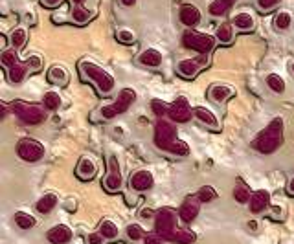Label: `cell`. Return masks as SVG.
Returning a JSON list of instances; mask_svg holds the SVG:
<instances>
[{
	"instance_id": "1",
	"label": "cell",
	"mask_w": 294,
	"mask_h": 244,
	"mask_svg": "<svg viewBox=\"0 0 294 244\" xmlns=\"http://www.w3.org/2000/svg\"><path fill=\"white\" fill-rule=\"evenodd\" d=\"M283 143V120L281 118H276L272 122L268 123L267 127L263 128L261 132L257 134V138L254 140V149L259 151L263 154H270L278 151Z\"/></svg>"
},
{
	"instance_id": "2",
	"label": "cell",
	"mask_w": 294,
	"mask_h": 244,
	"mask_svg": "<svg viewBox=\"0 0 294 244\" xmlns=\"http://www.w3.org/2000/svg\"><path fill=\"white\" fill-rule=\"evenodd\" d=\"M79 70H81L85 79H88V81H92V83L96 84V88H98V92L101 96H109L112 92V88H114V84H116L114 77L105 68H101L99 64L90 61V59L79 61Z\"/></svg>"
},
{
	"instance_id": "3",
	"label": "cell",
	"mask_w": 294,
	"mask_h": 244,
	"mask_svg": "<svg viewBox=\"0 0 294 244\" xmlns=\"http://www.w3.org/2000/svg\"><path fill=\"white\" fill-rule=\"evenodd\" d=\"M11 110H13V114L19 118L20 122L26 123V125H37V123L44 122L46 118L44 109L39 107V105H33V103L13 101Z\"/></svg>"
},
{
	"instance_id": "4",
	"label": "cell",
	"mask_w": 294,
	"mask_h": 244,
	"mask_svg": "<svg viewBox=\"0 0 294 244\" xmlns=\"http://www.w3.org/2000/svg\"><path fill=\"white\" fill-rule=\"evenodd\" d=\"M215 39L217 37H211V35H206V33H199L195 32V30H188V32L184 33L182 42L186 48L195 50L197 53H201V55H208L210 51L213 50V46H215Z\"/></svg>"
},
{
	"instance_id": "5",
	"label": "cell",
	"mask_w": 294,
	"mask_h": 244,
	"mask_svg": "<svg viewBox=\"0 0 294 244\" xmlns=\"http://www.w3.org/2000/svg\"><path fill=\"white\" fill-rule=\"evenodd\" d=\"M173 123L175 122H168V120L160 118L157 125H155V143L162 151H169L175 140H178L176 138V127Z\"/></svg>"
},
{
	"instance_id": "6",
	"label": "cell",
	"mask_w": 294,
	"mask_h": 244,
	"mask_svg": "<svg viewBox=\"0 0 294 244\" xmlns=\"http://www.w3.org/2000/svg\"><path fill=\"white\" fill-rule=\"evenodd\" d=\"M155 230L162 239L171 241L176 231V213L171 207H162L155 217Z\"/></svg>"
},
{
	"instance_id": "7",
	"label": "cell",
	"mask_w": 294,
	"mask_h": 244,
	"mask_svg": "<svg viewBox=\"0 0 294 244\" xmlns=\"http://www.w3.org/2000/svg\"><path fill=\"white\" fill-rule=\"evenodd\" d=\"M17 154L24 162H39L44 156V147L41 141L33 138H22L17 143Z\"/></svg>"
},
{
	"instance_id": "8",
	"label": "cell",
	"mask_w": 294,
	"mask_h": 244,
	"mask_svg": "<svg viewBox=\"0 0 294 244\" xmlns=\"http://www.w3.org/2000/svg\"><path fill=\"white\" fill-rule=\"evenodd\" d=\"M206 64H208V57L206 55H201V57L195 59H182L180 63L176 64V72L184 79H193Z\"/></svg>"
},
{
	"instance_id": "9",
	"label": "cell",
	"mask_w": 294,
	"mask_h": 244,
	"mask_svg": "<svg viewBox=\"0 0 294 244\" xmlns=\"http://www.w3.org/2000/svg\"><path fill=\"white\" fill-rule=\"evenodd\" d=\"M191 107H190V101H188V97L186 96H178L175 99V103L169 107V112L168 116L171 118V122L175 123H186L190 122L191 118Z\"/></svg>"
},
{
	"instance_id": "10",
	"label": "cell",
	"mask_w": 294,
	"mask_h": 244,
	"mask_svg": "<svg viewBox=\"0 0 294 244\" xmlns=\"http://www.w3.org/2000/svg\"><path fill=\"white\" fill-rule=\"evenodd\" d=\"M199 209H201V200H199V197H190V199L184 200V204L180 205V209H178V218L182 220V222H186V224H190V222H193L197 218V215H199Z\"/></svg>"
},
{
	"instance_id": "11",
	"label": "cell",
	"mask_w": 294,
	"mask_h": 244,
	"mask_svg": "<svg viewBox=\"0 0 294 244\" xmlns=\"http://www.w3.org/2000/svg\"><path fill=\"white\" fill-rule=\"evenodd\" d=\"M103 186L107 191H118L120 186H122V171H120V165H118L116 156H111V162H109V174L105 178Z\"/></svg>"
},
{
	"instance_id": "12",
	"label": "cell",
	"mask_w": 294,
	"mask_h": 244,
	"mask_svg": "<svg viewBox=\"0 0 294 244\" xmlns=\"http://www.w3.org/2000/svg\"><path fill=\"white\" fill-rule=\"evenodd\" d=\"M201 9L197 6H193V4H184L182 7H180V11H178V19H180V22H182L186 28H195L199 22H201Z\"/></svg>"
},
{
	"instance_id": "13",
	"label": "cell",
	"mask_w": 294,
	"mask_h": 244,
	"mask_svg": "<svg viewBox=\"0 0 294 244\" xmlns=\"http://www.w3.org/2000/svg\"><path fill=\"white\" fill-rule=\"evenodd\" d=\"M153 184H155L153 174L149 171H145V169H140L131 176V187L134 191H147V189L153 187Z\"/></svg>"
},
{
	"instance_id": "14",
	"label": "cell",
	"mask_w": 294,
	"mask_h": 244,
	"mask_svg": "<svg viewBox=\"0 0 294 244\" xmlns=\"http://www.w3.org/2000/svg\"><path fill=\"white\" fill-rule=\"evenodd\" d=\"M249 207L252 213H261L265 211L268 205H270V193L265 191V189H259V191H254L252 197L249 200Z\"/></svg>"
},
{
	"instance_id": "15",
	"label": "cell",
	"mask_w": 294,
	"mask_h": 244,
	"mask_svg": "<svg viewBox=\"0 0 294 244\" xmlns=\"http://www.w3.org/2000/svg\"><path fill=\"white\" fill-rule=\"evenodd\" d=\"M46 239H48L52 244H66L70 239H72V231H70L68 226L57 224L46 233Z\"/></svg>"
},
{
	"instance_id": "16",
	"label": "cell",
	"mask_w": 294,
	"mask_h": 244,
	"mask_svg": "<svg viewBox=\"0 0 294 244\" xmlns=\"http://www.w3.org/2000/svg\"><path fill=\"white\" fill-rule=\"evenodd\" d=\"M134 99H136V92H134L132 88H124L120 94H118L116 101L112 103V107L116 109L118 114H124L125 110L134 103Z\"/></svg>"
},
{
	"instance_id": "17",
	"label": "cell",
	"mask_w": 294,
	"mask_h": 244,
	"mask_svg": "<svg viewBox=\"0 0 294 244\" xmlns=\"http://www.w3.org/2000/svg\"><path fill=\"white\" fill-rule=\"evenodd\" d=\"M140 64H144L147 68H158L160 64H162V53L155 48H147L140 53V57H138Z\"/></svg>"
},
{
	"instance_id": "18",
	"label": "cell",
	"mask_w": 294,
	"mask_h": 244,
	"mask_svg": "<svg viewBox=\"0 0 294 244\" xmlns=\"http://www.w3.org/2000/svg\"><path fill=\"white\" fill-rule=\"evenodd\" d=\"M76 173L81 180H92L98 173V167L96 163L90 160V158H81L78 163V169H76Z\"/></svg>"
},
{
	"instance_id": "19",
	"label": "cell",
	"mask_w": 294,
	"mask_h": 244,
	"mask_svg": "<svg viewBox=\"0 0 294 244\" xmlns=\"http://www.w3.org/2000/svg\"><path fill=\"white\" fill-rule=\"evenodd\" d=\"M234 94H235L234 88H230V86H226V84H213L208 92V97L211 99V101L222 103V101H226V99H230Z\"/></svg>"
},
{
	"instance_id": "20",
	"label": "cell",
	"mask_w": 294,
	"mask_h": 244,
	"mask_svg": "<svg viewBox=\"0 0 294 244\" xmlns=\"http://www.w3.org/2000/svg\"><path fill=\"white\" fill-rule=\"evenodd\" d=\"M48 81L52 84H55V86H65L68 83V72H66L65 66H61V64L52 66L48 70Z\"/></svg>"
},
{
	"instance_id": "21",
	"label": "cell",
	"mask_w": 294,
	"mask_h": 244,
	"mask_svg": "<svg viewBox=\"0 0 294 244\" xmlns=\"http://www.w3.org/2000/svg\"><path fill=\"white\" fill-rule=\"evenodd\" d=\"M193 116H195L199 122L206 125L210 128H219V122H217V118L213 112H210L208 109H204V107H195L193 109Z\"/></svg>"
},
{
	"instance_id": "22",
	"label": "cell",
	"mask_w": 294,
	"mask_h": 244,
	"mask_svg": "<svg viewBox=\"0 0 294 244\" xmlns=\"http://www.w3.org/2000/svg\"><path fill=\"white\" fill-rule=\"evenodd\" d=\"M72 22H76V24L83 26L86 24L88 20H92V11L88 9V7H85V4H76V6H72Z\"/></svg>"
},
{
	"instance_id": "23",
	"label": "cell",
	"mask_w": 294,
	"mask_h": 244,
	"mask_svg": "<svg viewBox=\"0 0 294 244\" xmlns=\"http://www.w3.org/2000/svg\"><path fill=\"white\" fill-rule=\"evenodd\" d=\"M234 26L241 32H252L254 30V19L249 13H237L234 17Z\"/></svg>"
},
{
	"instance_id": "24",
	"label": "cell",
	"mask_w": 294,
	"mask_h": 244,
	"mask_svg": "<svg viewBox=\"0 0 294 244\" xmlns=\"http://www.w3.org/2000/svg\"><path fill=\"white\" fill-rule=\"evenodd\" d=\"M234 2L235 0H213L208 7V13L211 17H221V15H224L232 7Z\"/></svg>"
},
{
	"instance_id": "25",
	"label": "cell",
	"mask_w": 294,
	"mask_h": 244,
	"mask_svg": "<svg viewBox=\"0 0 294 244\" xmlns=\"http://www.w3.org/2000/svg\"><path fill=\"white\" fill-rule=\"evenodd\" d=\"M26 41H28V32H26V28H22V26L15 28L13 32H11V35H9V42H11V46L17 48V50L24 48Z\"/></svg>"
},
{
	"instance_id": "26",
	"label": "cell",
	"mask_w": 294,
	"mask_h": 244,
	"mask_svg": "<svg viewBox=\"0 0 294 244\" xmlns=\"http://www.w3.org/2000/svg\"><path fill=\"white\" fill-rule=\"evenodd\" d=\"M55 205H57V197H55V195H52V193H48V195H44V197H42V199L37 202V205H35V207H37V211H39V213H42V215H48V213L52 211Z\"/></svg>"
},
{
	"instance_id": "27",
	"label": "cell",
	"mask_w": 294,
	"mask_h": 244,
	"mask_svg": "<svg viewBox=\"0 0 294 244\" xmlns=\"http://www.w3.org/2000/svg\"><path fill=\"white\" fill-rule=\"evenodd\" d=\"M9 70V81L11 83H20V81H24V77H26V74H28V64L24 63H17L15 66H11V68H7Z\"/></svg>"
},
{
	"instance_id": "28",
	"label": "cell",
	"mask_w": 294,
	"mask_h": 244,
	"mask_svg": "<svg viewBox=\"0 0 294 244\" xmlns=\"http://www.w3.org/2000/svg\"><path fill=\"white\" fill-rule=\"evenodd\" d=\"M215 37H217V41H221V44H230V42L234 41V30H232V24L224 22V24L219 26L215 32Z\"/></svg>"
},
{
	"instance_id": "29",
	"label": "cell",
	"mask_w": 294,
	"mask_h": 244,
	"mask_svg": "<svg viewBox=\"0 0 294 244\" xmlns=\"http://www.w3.org/2000/svg\"><path fill=\"white\" fill-rule=\"evenodd\" d=\"M42 105H44L46 110H57L61 107V96H59L57 92H46L44 97H42Z\"/></svg>"
},
{
	"instance_id": "30",
	"label": "cell",
	"mask_w": 294,
	"mask_h": 244,
	"mask_svg": "<svg viewBox=\"0 0 294 244\" xmlns=\"http://www.w3.org/2000/svg\"><path fill=\"white\" fill-rule=\"evenodd\" d=\"M13 220H15V224L19 226L20 230H30V228H33V226H35V218H33L32 215L22 213V211L15 213Z\"/></svg>"
},
{
	"instance_id": "31",
	"label": "cell",
	"mask_w": 294,
	"mask_h": 244,
	"mask_svg": "<svg viewBox=\"0 0 294 244\" xmlns=\"http://www.w3.org/2000/svg\"><path fill=\"white\" fill-rule=\"evenodd\" d=\"M0 61L6 68H11L15 64L19 63V53H17V48H9V50H4L0 53Z\"/></svg>"
},
{
	"instance_id": "32",
	"label": "cell",
	"mask_w": 294,
	"mask_h": 244,
	"mask_svg": "<svg viewBox=\"0 0 294 244\" xmlns=\"http://www.w3.org/2000/svg\"><path fill=\"white\" fill-rule=\"evenodd\" d=\"M171 243H176V244L195 243V233H191V231H184V230H176L175 233H173V237H171Z\"/></svg>"
},
{
	"instance_id": "33",
	"label": "cell",
	"mask_w": 294,
	"mask_h": 244,
	"mask_svg": "<svg viewBox=\"0 0 294 244\" xmlns=\"http://www.w3.org/2000/svg\"><path fill=\"white\" fill-rule=\"evenodd\" d=\"M267 84L268 88L272 90V92H276V94H283L285 92V81L278 74H270L267 77Z\"/></svg>"
},
{
	"instance_id": "34",
	"label": "cell",
	"mask_w": 294,
	"mask_h": 244,
	"mask_svg": "<svg viewBox=\"0 0 294 244\" xmlns=\"http://www.w3.org/2000/svg\"><path fill=\"white\" fill-rule=\"evenodd\" d=\"M250 197H252V195H250V189L245 186L243 182H239V184L234 187V199L237 200V202H241V204H247V202L250 200Z\"/></svg>"
},
{
	"instance_id": "35",
	"label": "cell",
	"mask_w": 294,
	"mask_h": 244,
	"mask_svg": "<svg viewBox=\"0 0 294 244\" xmlns=\"http://www.w3.org/2000/svg\"><path fill=\"white\" fill-rule=\"evenodd\" d=\"M99 233H101L105 239H114L118 237V226L114 224L112 220H103V222H101V228H99Z\"/></svg>"
},
{
	"instance_id": "36",
	"label": "cell",
	"mask_w": 294,
	"mask_h": 244,
	"mask_svg": "<svg viewBox=\"0 0 294 244\" xmlns=\"http://www.w3.org/2000/svg\"><path fill=\"white\" fill-rule=\"evenodd\" d=\"M291 22H293V17H291L289 11H280L274 19V26L278 30H287L289 26H291Z\"/></svg>"
},
{
	"instance_id": "37",
	"label": "cell",
	"mask_w": 294,
	"mask_h": 244,
	"mask_svg": "<svg viewBox=\"0 0 294 244\" xmlns=\"http://www.w3.org/2000/svg\"><path fill=\"white\" fill-rule=\"evenodd\" d=\"M169 153L176 154V156H188L190 154V145L184 140H175V143L169 149Z\"/></svg>"
},
{
	"instance_id": "38",
	"label": "cell",
	"mask_w": 294,
	"mask_h": 244,
	"mask_svg": "<svg viewBox=\"0 0 294 244\" xmlns=\"http://www.w3.org/2000/svg\"><path fill=\"white\" fill-rule=\"evenodd\" d=\"M116 39L122 42V44H132L134 41H136V35L131 32V30H127V28H122V30H118L116 32Z\"/></svg>"
},
{
	"instance_id": "39",
	"label": "cell",
	"mask_w": 294,
	"mask_h": 244,
	"mask_svg": "<svg viewBox=\"0 0 294 244\" xmlns=\"http://www.w3.org/2000/svg\"><path fill=\"white\" fill-rule=\"evenodd\" d=\"M217 199V191L211 186H203L199 189V200L201 202H211Z\"/></svg>"
},
{
	"instance_id": "40",
	"label": "cell",
	"mask_w": 294,
	"mask_h": 244,
	"mask_svg": "<svg viewBox=\"0 0 294 244\" xmlns=\"http://www.w3.org/2000/svg\"><path fill=\"white\" fill-rule=\"evenodd\" d=\"M151 109H153L155 116H158V118H164V116L169 112V107L164 101H160V99H153V101H151Z\"/></svg>"
},
{
	"instance_id": "41",
	"label": "cell",
	"mask_w": 294,
	"mask_h": 244,
	"mask_svg": "<svg viewBox=\"0 0 294 244\" xmlns=\"http://www.w3.org/2000/svg\"><path fill=\"white\" fill-rule=\"evenodd\" d=\"M26 64H28V68H30V72H37V70H41V66H42V59H41V55H28V59H26Z\"/></svg>"
},
{
	"instance_id": "42",
	"label": "cell",
	"mask_w": 294,
	"mask_h": 244,
	"mask_svg": "<svg viewBox=\"0 0 294 244\" xmlns=\"http://www.w3.org/2000/svg\"><path fill=\"white\" fill-rule=\"evenodd\" d=\"M281 4V0H257V7L261 9V11H272L274 7H278Z\"/></svg>"
},
{
	"instance_id": "43",
	"label": "cell",
	"mask_w": 294,
	"mask_h": 244,
	"mask_svg": "<svg viewBox=\"0 0 294 244\" xmlns=\"http://www.w3.org/2000/svg\"><path fill=\"white\" fill-rule=\"evenodd\" d=\"M127 235H129V239H132V241H138V239L144 237L145 233L138 224H131L129 228H127Z\"/></svg>"
},
{
	"instance_id": "44",
	"label": "cell",
	"mask_w": 294,
	"mask_h": 244,
	"mask_svg": "<svg viewBox=\"0 0 294 244\" xmlns=\"http://www.w3.org/2000/svg\"><path fill=\"white\" fill-rule=\"evenodd\" d=\"M99 112H101V118H103V120H112V118H116V116H118L116 109H114L112 105H107V107H103V109L99 110Z\"/></svg>"
},
{
	"instance_id": "45",
	"label": "cell",
	"mask_w": 294,
	"mask_h": 244,
	"mask_svg": "<svg viewBox=\"0 0 294 244\" xmlns=\"http://www.w3.org/2000/svg\"><path fill=\"white\" fill-rule=\"evenodd\" d=\"M103 235L101 233H90L88 235V244H103Z\"/></svg>"
},
{
	"instance_id": "46",
	"label": "cell",
	"mask_w": 294,
	"mask_h": 244,
	"mask_svg": "<svg viewBox=\"0 0 294 244\" xmlns=\"http://www.w3.org/2000/svg\"><path fill=\"white\" fill-rule=\"evenodd\" d=\"M145 244H162V237L160 235H147L145 237Z\"/></svg>"
},
{
	"instance_id": "47",
	"label": "cell",
	"mask_w": 294,
	"mask_h": 244,
	"mask_svg": "<svg viewBox=\"0 0 294 244\" xmlns=\"http://www.w3.org/2000/svg\"><path fill=\"white\" fill-rule=\"evenodd\" d=\"M42 2V6L44 7H57V6H61L65 0H41Z\"/></svg>"
},
{
	"instance_id": "48",
	"label": "cell",
	"mask_w": 294,
	"mask_h": 244,
	"mask_svg": "<svg viewBox=\"0 0 294 244\" xmlns=\"http://www.w3.org/2000/svg\"><path fill=\"white\" fill-rule=\"evenodd\" d=\"M120 2H122V6H125V7H131L136 4V0H120Z\"/></svg>"
},
{
	"instance_id": "49",
	"label": "cell",
	"mask_w": 294,
	"mask_h": 244,
	"mask_svg": "<svg viewBox=\"0 0 294 244\" xmlns=\"http://www.w3.org/2000/svg\"><path fill=\"white\" fill-rule=\"evenodd\" d=\"M72 2V6H76V4H85L86 0H70Z\"/></svg>"
},
{
	"instance_id": "50",
	"label": "cell",
	"mask_w": 294,
	"mask_h": 244,
	"mask_svg": "<svg viewBox=\"0 0 294 244\" xmlns=\"http://www.w3.org/2000/svg\"><path fill=\"white\" fill-rule=\"evenodd\" d=\"M142 217H151V211H149V209H144V211H142Z\"/></svg>"
},
{
	"instance_id": "51",
	"label": "cell",
	"mask_w": 294,
	"mask_h": 244,
	"mask_svg": "<svg viewBox=\"0 0 294 244\" xmlns=\"http://www.w3.org/2000/svg\"><path fill=\"white\" fill-rule=\"evenodd\" d=\"M249 228H252V230H255V228H257V224H255V222H249Z\"/></svg>"
},
{
	"instance_id": "52",
	"label": "cell",
	"mask_w": 294,
	"mask_h": 244,
	"mask_svg": "<svg viewBox=\"0 0 294 244\" xmlns=\"http://www.w3.org/2000/svg\"><path fill=\"white\" fill-rule=\"evenodd\" d=\"M291 191L294 193V180H293V182H291Z\"/></svg>"
},
{
	"instance_id": "53",
	"label": "cell",
	"mask_w": 294,
	"mask_h": 244,
	"mask_svg": "<svg viewBox=\"0 0 294 244\" xmlns=\"http://www.w3.org/2000/svg\"><path fill=\"white\" fill-rule=\"evenodd\" d=\"M293 72H294V64H293Z\"/></svg>"
}]
</instances>
